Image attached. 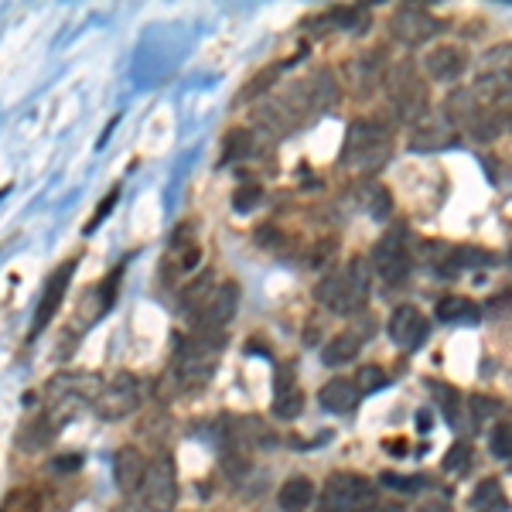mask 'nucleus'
I'll return each mask as SVG.
<instances>
[{
    "label": "nucleus",
    "mask_w": 512,
    "mask_h": 512,
    "mask_svg": "<svg viewBox=\"0 0 512 512\" xmlns=\"http://www.w3.org/2000/svg\"><path fill=\"white\" fill-rule=\"evenodd\" d=\"M390 154H393V137L383 120L362 117V120H355L349 127V134H345V144H342L345 168L373 175V171H379L390 161Z\"/></svg>",
    "instance_id": "nucleus-1"
},
{
    "label": "nucleus",
    "mask_w": 512,
    "mask_h": 512,
    "mask_svg": "<svg viewBox=\"0 0 512 512\" xmlns=\"http://www.w3.org/2000/svg\"><path fill=\"white\" fill-rule=\"evenodd\" d=\"M315 301L332 315H359L369 301V270L362 260H349L342 270H332L318 280Z\"/></svg>",
    "instance_id": "nucleus-2"
},
{
    "label": "nucleus",
    "mask_w": 512,
    "mask_h": 512,
    "mask_svg": "<svg viewBox=\"0 0 512 512\" xmlns=\"http://www.w3.org/2000/svg\"><path fill=\"white\" fill-rule=\"evenodd\" d=\"M226 345V332H192L175 352V379L185 390L209 383L216 373L219 352Z\"/></svg>",
    "instance_id": "nucleus-3"
},
{
    "label": "nucleus",
    "mask_w": 512,
    "mask_h": 512,
    "mask_svg": "<svg viewBox=\"0 0 512 512\" xmlns=\"http://www.w3.org/2000/svg\"><path fill=\"white\" fill-rule=\"evenodd\" d=\"M386 96H390L393 110L410 123H417L424 113H431L427 110V106H431V99H427V86L410 62H396L393 69L386 72Z\"/></svg>",
    "instance_id": "nucleus-4"
},
{
    "label": "nucleus",
    "mask_w": 512,
    "mask_h": 512,
    "mask_svg": "<svg viewBox=\"0 0 512 512\" xmlns=\"http://www.w3.org/2000/svg\"><path fill=\"white\" fill-rule=\"evenodd\" d=\"M376 485L362 475L335 472L321 492V512H373Z\"/></svg>",
    "instance_id": "nucleus-5"
},
{
    "label": "nucleus",
    "mask_w": 512,
    "mask_h": 512,
    "mask_svg": "<svg viewBox=\"0 0 512 512\" xmlns=\"http://www.w3.org/2000/svg\"><path fill=\"white\" fill-rule=\"evenodd\" d=\"M140 499H144L147 512H171L178 502V472L175 458L168 451H158L147 461V475L140 485Z\"/></svg>",
    "instance_id": "nucleus-6"
},
{
    "label": "nucleus",
    "mask_w": 512,
    "mask_h": 512,
    "mask_svg": "<svg viewBox=\"0 0 512 512\" xmlns=\"http://www.w3.org/2000/svg\"><path fill=\"white\" fill-rule=\"evenodd\" d=\"M373 267L386 284H403L410 274V246H407V229L393 226L390 233L373 246Z\"/></svg>",
    "instance_id": "nucleus-7"
},
{
    "label": "nucleus",
    "mask_w": 512,
    "mask_h": 512,
    "mask_svg": "<svg viewBox=\"0 0 512 512\" xmlns=\"http://www.w3.org/2000/svg\"><path fill=\"white\" fill-rule=\"evenodd\" d=\"M103 379L96 373H59L48 383V400H52L55 410H72V407H82L89 403L93 407L96 396L103 393Z\"/></svg>",
    "instance_id": "nucleus-8"
},
{
    "label": "nucleus",
    "mask_w": 512,
    "mask_h": 512,
    "mask_svg": "<svg viewBox=\"0 0 512 512\" xmlns=\"http://www.w3.org/2000/svg\"><path fill=\"white\" fill-rule=\"evenodd\" d=\"M441 28H444V24L437 21L427 7L403 4V7H396L393 18H390L393 38L400 41V45H407V48H417V45H424V41H431L434 35H441Z\"/></svg>",
    "instance_id": "nucleus-9"
},
{
    "label": "nucleus",
    "mask_w": 512,
    "mask_h": 512,
    "mask_svg": "<svg viewBox=\"0 0 512 512\" xmlns=\"http://www.w3.org/2000/svg\"><path fill=\"white\" fill-rule=\"evenodd\" d=\"M140 407V379L130 373H120L113 383L103 386V393L96 396L93 410L103 420H123Z\"/></svg>",
    "instance_id": "nucleus-10"
},
{
    "label": "nucleus",
    "mask_w": 512,
    "mask_h": 512,
    "mask_svg": "<svg viewBox=\"0 0 512 512\" xmlns=\"http://www.w3.org/2000/svg\"><path fill=\"white\" fill-rule=\"evenodd\" d=\"M236 304H239V287L233 284V280H222V284H216V291L205 297V304L192 315L195 332H222V328L233 321Z\"/></svg>",
    "instance_id": "nucleus-11"
},
{
    "label": "nucleus",
    "mask_w": 512,
    "mask_h": 512,
    "mask_svg": "<svg viewBox=\"0 0 512 512\" xmlns=\"http://www.w3.org/2000/svg\"><path fill=\"white\" fill-rule=\"evenodd\" d=\"M338 103V86L332 79V72H315L304 82H297L291 106L294 113H325Z\"/></svg>",
    "instance_id": "nucleus-12"
},
{
    "label": "nucleus",
    "mask_w": 512,
    "mask_h": 512,
    "mask_svg": "<svg viewBox=\"0 0 512 512\" xmlns=\"http://www.w3.org/2000/svg\"><path fill=\"white\" fill-rule=\"evenodd\" d=\"M386 335L393 338L396 349H407L414 352L420 345L427 342V335H431V321L424 318V311L410 308V304H403V308L393 311L390 325H386Z\"/></svg>",
    "instance_id": "nucleus-13"
},
{
    "label": "nucleus",
    "mask_w": 512,
    "mask_h": 512,
    "mask_svg": "<svg viewBox=\"0 0 512 512\" xmlns=\"http://www.w3.org/2000/svg\"><path fill=\"white\" fill-rule=\"evenodd\" d=\"M72 274H76V260H65L62 267L48 277L45 294H41V301H38V315H35V325H31V335L45 332L48 321L55 318V311H59L62 297H65V291H69V284H72Z\"/></svg>",
    "instance_id": "nucleus-14"
},
{
    "label": "nucleus",
    "mask_w": 512,
    "mask_h": 512,
    "mask_svg": "<svg viewBox=\"0 0 512 512\" xmlns=\"http://www.w3.org/2000/svg\"><path fill=\"white\" fill-rule=\"evenodd\" d=\"M454 140V123L448 113H424L414 127H410V147L414 151H437V147H448Z\"/></svg>",
    "instance_id": "nucleus-15"
},
{
    "label": "nucleus",
    "mask_w": 512,
    "mask_h": 512,
    "mask_svg": "<svg viewBox=\"0 0 512 512\" xmlns=\"http://www.w3.org/2000/svg\"><path fill=\"white\" fill-rule=\"evenodd\" d=\"M147 454L134 448V444H123L117 451V458H113V478H117V489L123 495H134L140 492V485H144V475H147Z\"/></svg>",
    "instance_id": "nucleus-16"
},
{
    "label": "nucleus",
    "mask_w": 512,
    "mask_h": 512,
    "mask_svg": "<svg viewBox=\"0 0 512 512\" xmlns=\"http://www.w3.org/2000/svg\"><path fill=\"white\" fill-rule=\"evenodd\" d=\"M468 69V52L458 45H437L424 55V72L437 82H451Z\"/></svg>",
    "instance_id": "nucleus-17"
},
{
    "label": "nucleus",
    "mask_w": 512,
    "mask_h": 512,
    "mask_svg": "<svg viewBox=\"0 0 512 512\" xmlns=\"http://www.w3.org/2000/svg\"><path fill=\"white\" fill-rule=\"evenodd\" d=\"M198 267V246L192 239V226H181L175 239H171V250H168V260L161 263V274H192Z\"/></svg>",
    "instance_id": "nucleus-18"
},
{
    "label": "nucleus",
    "mask_w": 512,
    "mask_h": 512,
    "mask_svg": "<svg viewBox=\"0 0 512 512\" xmlns=\"http://www.w3.org/2000/svg\"><path fill=\"white\" fill-rule=\"evenodd\" d=\"M226 437L239 448H267V444H274V434H270V427L263 424V420L256 417H229L226 420Z\"/></svg>",
    "instance_id": "nucleus-19"
},
{
    "label": "nucleus",
    "mask_w": 512,
    "mask_h": 512,
    "mask_svg": "<svg viewBox=\"0 0 512 512\" xmlns=\"http://www.w3.org/2000/svg\"><path fill=\"white\" fill-rule=\"evenodd\" d=\"M318 400H321V407L332 410V414H349V410H355V403H359V390L352 386V379H328V383L321 386Z\"/></svg>",
    "instance_id": "nucleus-20"
},
{
    "label": "nucleus",
    "mask_w": 512,
    "mask_h": 512,
    "mask_svg": "<svg viewBox=\"0 0 512 512\" xmlns=\"http://www.w3.org/2000/svg\"><path fill=\"white\" fill-rule=\"evenodd\" d=\"M315 502V485H311V478H287L284 485H280L277 492V506L280 512H304Z\"/></svg>",
    "instance_id": "nucleus-21"
},
{
    "label": "nucleus",
    "mask_w": 512,
    "mask_h": 512,
    "mask_svg": "<svg viewBox=\"0 0 512 512\" xmlns=\"http://www.w3.org/2000/svg\"><path fill=\"white\" fill-rule=\"evenodd\" d=\"M359 352H362V335H355V328H349V332H338L335 338H328V345L321 349V362L325 366H345Z\"/></svg>",
    "instance_id": "nucleus-22"
},
{
    "label": "nucleus",
    "mask_w": 512,
    "mask_h": 512,
    "mask_svg": "<svg viewBox=\"0 0 512 512\" xmlns=\"http://www.w3.org/2000/svg\"><path fill=\"white\" fill-rule=\"evenodd\" d=\"M472 509L475 512H509V499L502 492L499 478H482L472 492Z\"/></svg>",
    "instance_id": "nucleus-23"
},
{
    "label": "nucleus",
    "mask_w": 512,
    "mask_h": 512,
    "mask_svg": "<svg viewBox=\"0 0 512 512\" xmlns=\"http://www.w3.org/2000/svg\"><path fill=\"white\" fill-rule=\"evenodd\" d=\"M482 318V311H478L475 301H468V297H444V301H437V321H448V325H475V321Z\"/></svg>",
    "instance_id": "nucleus-24"
},
{
    "label": "nucleus",
    "mask_w": 512,
    "mask_h": 512,
    "mask_svg": "<svg viewBox=\"0 0 512 512\" xmlns=\"http://www.w3.org/2000/svg\"><path fill=\"white\" fill-rule=\"evenodd\" d=\"M328 24H335V28H342V31H352V35H366L373 18H369V7H335V11L328 14Z\"/></svg>",
    "instance_id": "nucleus-25"
},
{
    "label": "nucleus",
    "mask_w": 512,
    "mask_h": 512,
    "mask_svg": "<svg viewBox=\"0 0 512 512\" xmlns=\"http://www.w3.org/2000/svg\"><path fill=\"white\" fill-rule=\"evenodd\" d=\"M216 284H219L216 274H198L192 284L185 287V294H181V308H185L188 315H195V311L205 304V297L216 291Z\"/></svg>",
    "instance_id": "nucleus-26"
},
{
    "label": "nucleus",
    "mask_w": 512,
    "mask_h": 512,
    "mask_svg": "<svg viewBox=\"0 0 512 512\" xmlns=\"http://www.w3.org/2000/svg\"><path fill=\"white\" fill-rule=\"evenodd\" d=\"M304 410V393L294 390L291 383H280V390L274 396V417L280 420H294Z\"/></svg>",
    "instance_id": "nucleus-27"
},
{
    "label": "nucleus",
    "mask_w": 512,
    "mask_h": 512,
    "mask_svg": "<svg viewBox=\"0 0 512 512\" xmlns=\"http://www.w3.org/2000/svg\"><path fill=\"white\" fill-rule=\"evenodd\" d=\"M253 134L250 130H229L226 144H222V161H246L253 154Z\"/></svg>",
    "instance_id": "nucleus-28"
},
{
    "label": "nucleus",
    "mask_w": 512,
    "mask_h": 512,
    "mask_svg": "<svg viewBox=\"0 0 512 512\" xmlns=\"http://www.w3.org/2000/svg\"><path fill=\"white\" fill-rule=\"evenodd\" d=\"M0 512H41L38 489H11L0 502Z\"/></svg>",
    "instance_id": "nucleus-29"
},
{
    "label": "nucleus",
    "mask_w": 512,
    "mask_h": 512,
    "mask_svg": "<svg viewBox=\"0 0 512 512\" xmlns=\"http://www.w3.org/2000/svg\"><path fill=\"white\" fill-rule=\"evenodd\" d=\"M472 458H475V448H472V441H454L448 454H444V472H454V475H461V472H468L472 468Z\"/></svg>",
    "instance_id": "nucleus-30"
},
{
    "label": "nucleus",
    "mask_w": 512,
    "mask_h": 512,
    "mask_svg": "<svg viewBox=\"0 0 512 512\" xmlns=\"http://www.w3.org/2000/svg\"><path fill=\"white\" fill-rule=\"evenodd\" d=\"M48 437H52V420L48 417H35L28 427L21 431V451H38L48 444Z\"/></svg>",
    "instance_id": "nucleus-31"
},
{
    "label": "nucleus",
    "mask_w": 512,
    "mask_h": 512,
    "mask_svg": "<svg viewBox=\"0 0 512 512\" xmlns=\"http://www.w3.org/2000/svg\"><path fill=\"white\" fill-rule=\"evenodd\" d=\"M485 76L512 79V45H495L485 52Z\"/></svg>",
    "instance_id": "nucleus-32"
},
{
    "label": "nucleus",
    "mask_w": 512,
    "mask_h": 512,
    "mask_svg": "<svg viewBox=\"0 0 512 512\" xmlns=\"http://www.w3.org/2000/svg\"><path fill=\"white\" fill-rule=\"evenodd\" d=\"M386 383H390V376H386L379 366H359V369H355V379H352V386L359 390V396L383 390Z\"/></svg>",
    "instance_id": "nucleus-33"
},
{
    "label": "nucleus",
    "mask_w": 512,
    "mask_h": 512,
    "mask_svg": "<svg viewBox=\"0 0 512 512\" xmlns=\"http://www.w3.org/2000/svg\"><path fill=\"white\" fill-rule=\"evenodd\" d=\"M489 448H492L495 458H502V461L512 458V420H499V424L492 427Z\"/></svg>",
    "instance_id": "nucleus-34"
},
{
    "label": "nucleus",
    "mask_w": 512,
    "mask_h": 512,
    "mask_svg": "<svg viewBox=\"0 0 512 512\" xmlns=\"http://www.w3.org/2000/svg\"><path fill=\"white\" fill-rule=\"evenodd\" d=\"M366 202H369V212H373L376 219H383L386 212H390V192H386V188H369Z\"/></svg>",
    "instance_id": "nucleus-35"
},
{
    "label": "nucleus",
    "mask_w": 512,
    "mask_h": 512,
    "mask_svg": "<svg viewBox=\"0 0 512 512\" xmlns=\"http://www.w3.org/2000/svg\"><path fill=\"white\" fill-rule=\"evenodd\" d=\"M472 417H475V424H485L489 417H495V410H499V403L495 400H485V396H472Z\"/></svg>",
    "instance_id": "nucleus-36"
},
{
    "label": "nucleus",
    "mask_w": 512,
    "mask_h": 512,
    "mask_svg": "<svg viewBox=\"0 0 512 512\" xmlns=\"http://www.w3.org/2000/svg\"><path fill=\"white\" fill-rule=\"evenodd\" d=\"M256 202H260V188H239L233 205H236V212H250Z\"/></svg>",
    "instance_id": "nucleus-37"
},
{
    "label": "nucleus",
    "mask_w": 512,
    "mask_h": 512,
    "mask_svg": "<svg viewBox=\"0 0 512 512\" xmlns=\"http://www.w3.org/2000/svg\"><path fill=\"white\" fill-rule=\"evenodd\" d=\"M76 468H82V454H62L52 461V472H76Z\"/></svg>",
    "instance_id": "nucleus-38"
},
{
    "label": "nucleus",
    "mask_w": 512,
    "mask_h": 512,
    "mask_svg": "<svg viewBox=\"0 0 512 512\" xmlns=\"http://www.w3.org/2000/svg\"><path fill=\"white\" fill-rule=\"evenodd\" d=\"M113 205H117V192H110V195H106V198H103V202H99L96 216H93V222H89V229H96V226H99V222H103V216H106V212H110V209H113Z\"/></svg>",
    "instance_id": "nucleus-39"
},
{
    "label": "nucleus",
    "mask_w": 512,
    "mask_h": 512,
    "mask_svg": "<svg viewBox=\"0 0 512 512\" xmlns=\"http://www.w3.org/2000/svg\"><path fill=\"white\" fill-rule=\"evenodd\" d=\"M417 512H454V509H451V502H448V499H437V495H434V499L420 502Z\"/></svg>",
    "instance_id": "nucleus-40"
},
{
    "label": "nucleus",
    "mask_w": 512,
    "mask_h": 512,
    "mask_svg": "<svg viewBox=\"0 0 512 512\" xmlns=\"http://www.w3.org/2000/svg\"><path fill=\"white\" fill-rule=\"evenodd\" d=\"M373 512H407V509H403V502H396V499H383V502H376Z\"/></svg>",
    "instance_id": "nucleus-41"
},
{
    "label": "nucleus",
    "mask_w": 512,
    "mask_h": 512,
    "mask_svg": "<svg viewBox=\"0 0 512 512\" xmlns=\"http://www.w3.org/2000/svg\"><path fill=\"white\" fill-rule=\"evenodd\" d=\"M110 512H137V506L134 502H120V506H113Z\"/></svg>",
    "instance_id": "nucleus-42"
}]
</instances>
